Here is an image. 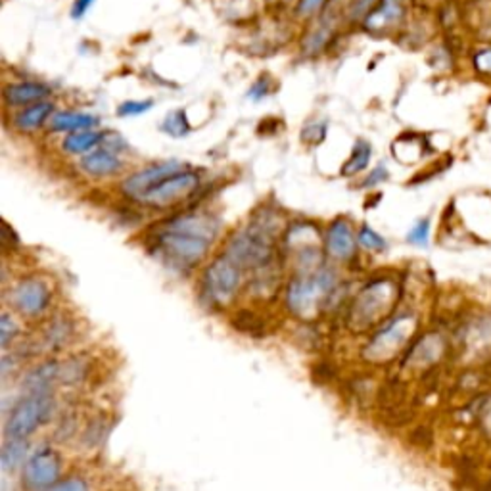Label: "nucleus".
Returning <instances> with one entry per match:
<instances>
[{"label":"nucleus","mask_w":491,"mask_h":491,"mask_svg":"<svg viewBox=\"0 0 491 491\" xmlns=\"http://www.w3.org/2000/svg\"><path fill=\"white\" fill-rule=\"evenodd\" d=\"M399 300V286L389 279H377L361 288L353 298L348 323L351 332H368L375 325L384 323L394 313Z\"/></svg>","instance_id":"nucleus-1"},{"label":"nucleus","mask_w":491,"mask_h":491,"mask_svg":"<svg viewBox=\"0 0 491 491\" xmlns=\"http://www.w3.org/2000/svg\"><path fill=\"white\" fill-rule=\"evenodd\" d=\"M336 288V275L330 267H320L313 273H298L286 286V306L294 317L311 320L330 300Z\"/></svg>","instance_id":"nucleus-2"},{"label":"nucleus","mask_w":491,"mask_h":491,"mask_svg":"<svg viewBox=\"0 0 491 491\" xmlns=\"http://www.w3.org/2000/svg\"><path fill=\"white\" fill-rule=\"evenodd\" d=\"M418 332V317L411 311L398 313L384 320L378 330L372 332L363 355L368 363H392L401 351H408Z\"/></svg>","instance_id":"nucleus-3"},{"label":"nucleus","mask_w":491,"mask_h":491,"mask_svg":"<svg viewBox=\"0 0 491 491\" xmlns=\"http://www.w3.org/2000/svg\"><path fill=\"white\" fill-rule=\"evenodd\" d=\"M56 401L53 389L46 392H25V396L14 405L6 422L5 437H24L29 439L43 425L53 418Z\"/></svg>","instance_id":"nucleus-4"},{"label":"nucleus","mask_w":491,"mask_h":491,"mask_svg":"<svg viewBox=\"0 0 491 491\" xmlns=\"http://www.w3.org/2000/svg\"><path fill=\"white\" fill-rule=\"evenodd\" d=\"M154 251L177 269H191L196 267L201 260L208 256L211 242L201 239V236L189 234L182 231H173L167 227H160L154 232Z\"/></svg>","instance_id":"nucleus-5"},{"label":"nucleus","mask_w":491,"mask_h":491,"mask_svg":"<svg viewBox=\"0 0 491 491\" xmlns=\"http://www.w3.org/2000/svg\"><path fill=\"white\" fill-rule=\"evenodd\" d=\"M242 286V267L231 256L215 258L204 273V290L215 306H229Z\"/></svg>","instance_id":"nucleus-6"},{"label":"nucleus","mask_w":491,"mask_h":491,"mask_svg":"<svg viewBox=\"0 0 491 491\" xmlns=\"http://www.w3.org/2000/svg\"><path fill=\"white\" fill-rule=\"evenodd\" d=\"M200 182L201 179L198 172H192V169H181V172L169 175L160 184H156L148 194H144L141 198V204L154 210H167L172 206H177L200 189Z\"/></svg>","instance_id":"nucleus-7"},{"label":"nucleus","mask_w":491,"mask_h":491,"mask_svg":"<svg viewBox=\"0 0 491 491\" xmlns=\"http://www.w3.org/2000/svg\"><path fill=\"white\" fill-rule=\"evenodd\" d=\"M62 474V459L56 449L43 446L29 455L24 465V484L31 491H46L53 487Z\"/></svg>","instance_id":"nucleus-8"},{"label":"nucleus","mask_w":491,"mask_h":491,"mask_svg":"<svg viewBox=\"0 0 491 491\" xmlns=\"http://www.w3.org/2000/svg\"><path fill=\"white\" fill-rule=\"evenodd\" d=\"M449 349L447 338L437 332H425L418 338H415L413 344L408 348L403 355V367L405 368H417V370H428L436 367L439 361L446 358V353Z\"/></svg>","instance_id":"nucleus-9"},{"label":"nucleus","mask_w":491,"mask_h":491,"mask_svg":"<svg viewBox=\"0 0 491 491\" xmlns=\"http://www.w3.org/2000/svg\"><path fill=\"white\" fill-rule=\"evenodd\" d=\"M181 169H184V165L179 162H160L154 165H148L141 169V172L129 175L122 182V192L123 196L134 201H141V198L154 189L156 184H160L169 175L181 172Z\"/></svg>","instance_id":"nucleus-10"},{"label":"nucleus","mask_w":491,"mask_h":491,"mask_svg":"<svg viewBox=\"0 0 491 491\" xmlns=\"http://www.w3.org/2000/svg\"><path fill=\"white\" fill-rule=\"evenodd\" d=\"M50 303V290L41 279H24L12 288V306L24 317H39Z\"/></svg>","instance_id":"nucleus-11"},{"label":"nucleus","mask_w":491,"mask_h":491,"mask_svg":"<svg viewBox=\"0 0 491 491\" xmlns=\"http://www.w3.org/2000/svg\"><path fill=\"white\" fill-rule=\"evenodd\" d=\"M405 20L401 0H377V5L365 15L361 27L372 35H388Z\"/></svg>","instance_id":"nucleus-12"},{"label":"nucleus","mask_w":491,"mask_h":491,"mask_svg":"<svg viewBox=\"0 0 491 491\" xmlns=\"http://www.w3.org/2000/svg\"><path fill=\"white\" fill-rule=\"evenodd\" d=\"M355 246H358V234L353 232L348 219H334L325 232V250L329 258L336 261H348L355 256Z\"/></svg>","instance_id":"nucleus-13"},{"label":"nucleus","mask_w":491,"mask_h":491,"mask_svg":"<svg viewBox=\"0 0 491 491\" xmlns=\"http://www.w3.org/2000/svg\"><path fill=\"white\" fill-rule=\"evenodd\" d=\"M81 169L83 173H87L89 177L94 179H104V177H113L123 169L122 158L117 156V152L112 148H96L89 154H84L81 158Z\"/></svg>","instance_id":"nucleus-14"},{"label":"nucleus","mask_w":491,"mask_h":491,"mask_svg":"<svg viewBox=\"0 0 491 491\" xmlns=\"http://www.w3.org/2000/svg\"><path fill=\"white\" fill-rule=\"evenodd\" d=\"M50 96V87L39 81H22V83H12L5 89L3 98L5 104L10 108H25L31 104L43 103Z\"/></svg>","instance_id":"nucleus-15"},{"label":"nucleus","mask_w":491,"mask_h":491,"mask_svg":"<svg viewBox=\"0 0 491 491\" xmlns=\"http://www.w3.org/2000/svg\"><path fill=\"white\" fill-rule=\"evenodd\" d=\"M53 115H54V106L46 103V100H43V103L20 108V112L14 115L12 123L20 133L31 134V133L43 129L44 123L50 122V117Z\"/></svg>","instance_id":"nucleus-16"},{"label":"nucleus","mask_w":491,"mask_h":491,"mask_svg":"<svg viewBox=\"0 0 491 491\" xmlns=\"http://www.w3.org/2000/svg\"><path fill=\"white\" fill-rule=\"evenodd\" d=\"M50 131L54 133H77V131H89L96 129L100 125V120L93 113L87 112H56L53 117H50Z\"/></svg>","instance_id":"nucleus-17"},{"label":"nucleus","mask_w":491,"mask_h":491,"mask_svg":"<svg viewBox=\"0 0 491 491\" xmlns=\"http://www.w3.org/2000/svg\"><path fill=\"white\" fill-rule=\"evenodd\" d=\"M334 37V20L320 15L317 27H313L301 41V50L306 56H317L330 44Z\"/></svg>","instance_id":"nucleus-18"},{"label":"nucleus","mask_w":491,"mask_h":491,"mask_svg":"<svg viewBox=\"0 0 491 491\" xmlns=\"http://www.w3.org/2000/svg\"><path fill=\"white\" fill-rule=\"evenodd\" d=\"M104 137H106V133H100L94 129L77 131V133H72L70 137L64 139L62 150L70 156H84L103 144Z\"/></svg>","instance_id":"nucleus-19"},{"label":"nucleus","mask_w":491,"mask_h":491,"mask_svg":"<svg viewBox=\"0 0 491 491\" xmlns=\"http://www.w3.org/2000/svg\"><path fill=\"white\" fill-rule=\"evenodd\" d=\"M60 367L62 365L54 361H48L33 368L24 378V392H46V389H53V384L60 380Z\"/></svg>","instance_id":"nucleus-20"},{"label":"nucleus","mask_w":491,"mask_h":491,"mask_svg":"<svg viewBox=\"0 0 491 491\" xmlns=\"http://www.w3.org/2000/svg\"><path fill=\"white\" fill-rule=\"evenodd\" d=\"M27 451H29V439L24 437H5L3 451H0V463L6 472L20 468L27 463Z\"/></svg>","instance_id":"nucleus-21"},{"label":"nucleus","mask_w":491,"mask_h":491,"mask_svg":"<svg viewBox=\"0 0 491 491\" xmlns=\"http://www.w3.org/2000/svg\"><path fill=\"white\" fill-rule=\"evenodd\" d=\"M370 158H372L370 142L359 139L358 142L353 144V150H351L348 162L342 165V177H353V175H359L361 172H365L370 163Z\"/></svg>","instance_id":"nucleus-22"},{"label":"nucleus","mask_w":491,"mask_h":491,"mask_svg":"<svg viewBox=\"0 0 491 491\" xmlns=\"http://www.w3.org/2000/svg\"><path fill=\"white\" fill-rule=\"evenodd\" d=\"M162 129L165 134H169V137H173V139L186 137V134L191 133V123L189 120H186V112L182 108L169 112L162 123Z\"/></svg>","instance_id":"nucleus-23"},{"label":"nucleus","mask_w":491,"mask_h":491,"mask_svg":"<svg viewBox=\"0 0 491 491\" xmlns=\"http://www.w3.org/2000/svg\"><path fill=\"white\" fill-rule=\"evenodd\" d=\"M358 242L368 250V251H375V253H382L388 250V242L384 236H380L375 229H370L368 225H363L358 232Z\"/></svg>","instance_id":"nucleus-24"},{"label":"nucleus","mask_w":491,"mask_h":491,"mask_svg":"<svg viewBox=\"0 0 491 491\" xmlns=\"http://www.w3.org/2000/svg\"><path fill=\"white\" fill-rule=\"evenodd\" d=\"M430 219L425 217V219H418V221L411 227V231L408 232V242L411 246H417V248H428L430 244Z\"/></svg>","instance_id":"nucleus-25"},{"label":"nucleus","mask_w":491,"mask_h":491,"mask_svg":"<svg viewBox=\"0 0 491 491\" xmlns=\"http://www.w3.org/2000/svg\"><path fill=\"white\" fill-rule=\"evenodd\" d=\"M476 425L482 432V436L491 442V392L484 394L480 399V408H476Z\"/></svg>","instance_id":"nucleus-26"},{"label":"nucleus","mask_w":491,"mask_h":491,"mask_svg":"<svg viewBox=\"0 0 491 491\" xmlns=\"http://www.w3.org/2000/svg\"><path fill=\"white\" fill-rule=\"evenodd\" d=\"M327 137V123L325 122H311L301 131V141L309 144V146H317L325 141Z\"/></svg>","instance_id":"nucleus-27"},{"label":"nucleus","mask_w":491,"mask_h":491,"mask_svg":"<svg viewBox=\"0 0 491 491\" xmlns=\"http://www.w3.org/2000/svg\"><path fill=\"white\" fill-rule=\"evenodd\" d=\"M152 106H154V100H127L120 108H117V115L120 117H133V115H142Z\"/></svg>","instance_id":"nucleus-28"},{"label":"nucleus","mask_w":491,"mask_h":491,"mask_svg":"<svg viewBox=\"0 0 491 491\" xmlns=\"http://www.w3.org/2000/svg\"><path fill=\"white\" fill-rule=\"evenodd\" d=\"M270 91H273V81L269 79V75H261V77L250 87L248 98L253 100V103H260V100H263V98H267V96L270 94Z\"/></svg>","instance_id":"nucleus-29"},{"label":"nucleus","mask_w":491,"mask_h":491,"mask_svg":"<svg viewBox=\"0 0 491 491\" xmlns=\"http://www.w3.org/2000/svg\"><path fill=\"white\" fill-rule=\"evenodd\" d=\"M46 491H91V487L83 478L72 476V478L58 480L53 487H48Z\"/></svg>","instance_id":"nucleus-30"},{"label":"nucleus","mask_w":491,"mask_h":491,"mask_svg":"<svg viewBox=\"0 0 491 491\" xmlns=\"http://www.w3.org/2000/svg\"><path fill=\"white\" fill-rule=\"evenodd\" d=\"M18 334V325L15 320L10 317V313L3 315V320H0V338H3V348H8L12 338Z\"/></svg>","instance_id":"nucleus-31"},{"label":"nucleus","mask_w":491,"mask_h":491,"mask_svg":"<svg viewBox=\"0 0 491 491\" xmlns=\"http://www.w3.org/2000/svg\"><path fill=\"white\" fill-rule=\"evenodd\" d=\"M329 0H300L298 5V15H303V18H309V15L323 12V8L327 6Z\"/></svg>","instance_id":"nucleus-32"},{"label":"nucleus","mask_w":491,"mask_h":491,"mask_svg":"<svg viewBox=\"0 0 491 491\" xmlns=\"http://www.w3.org/2000/svg\"><path fill=\"white\" fill-rule=\"evenodd\" d=\"M389 177V172L386 169V165H377L372 172L368 173V177L363 181V189H372V186L386 182Z\"/></svg>","instance_id":"nucleus-33"},{"label":"nucleus","mask_w":491,"mask_h":491,"mask_svg":"<svg viewBox=\"0 0 491 491\" xmlns=\"http://www.w3.org/2000/svg\"><path fill=\"white\" fill-rule=\"evenodd\" d=\"M474 65L480 74H491V48H484L474 56Z\"/></svg>","instance_id":"nucleus-34"},{"label":"nucleus","mask_w":491,"mask_h":491,"mask_svg":"<svg viewBox=\"0 0 491 491\" xmlns=\"http://www.w3.org/2000/svg\"><path fill=\"white\" fill-rule=\"evenodd\" d=\"M96 3V0H74L72 6V18L74 20H81L84 14L91 10V6Z\"/></svg>","instance_id":"nucleus-35"},{"label":"nucleus","mask_w":491,"mask_h":491,"mask_svg":"<svg viewBox=\"0 0 491 491\" xmlns=\"http://www.w3.org/2000/svg\"><path fill=\"white\" fill-rule=\"evenodd\" d=\"M267 3L270 6H275V8H290V6H296L300 5V0H267Z\"/></svg>","instance_id":"nucleus-36"}]
</instances>
